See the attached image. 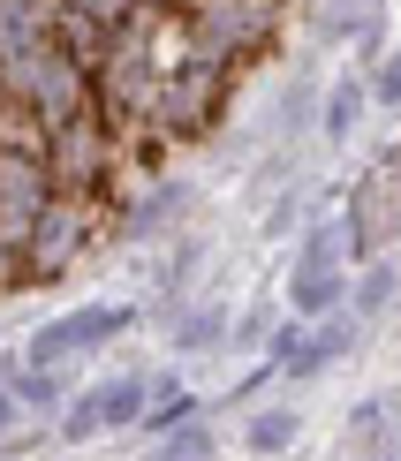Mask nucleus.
<instances>
[{"label": "nucleus", "instance_id": "7", "mask_svg": "<svg viewBox=\"0 0 401 461\" xmlns=\"http://www.w3.org/2000/svg\"><path fill=\"white\" fill-rule=\"evenodd\" d=\"M296 431H303V416H296V409H258L251 424H242V447L265 461V454H288V447H296Z\"/></svg>", "mask_w": 401, "mask_h": 461}, {"label": "nucleus", "instance_id": "10", "mask_svg": "<svg viewBox=\"0 0 401 461\" xmlns=\"http://www.w3.org/2000/svg\"><path fill=\"white\" fill-rule=\"evenodd\" d=\"M159 438H167V447L151 454V461H213V447H220L213 424H189V416H182L175 431H159Z\"/></svg>", "mask_w": 401, "mask_h": 461}, {"label": "nucleus", "instance_id": "14", "mask_svg": "<svg viewBox=\"0 0 401 461\" xmlns=\"http://www.w3.org/2000/svg\"><path fill=\"white\" fill-rule=\"evenodd\" d=\"M364 461H394V447L387 438H364Z\"/></svg>", "mask_w": 401, "mask_h": 461}, {"label": "nucleus", "instance_id": "2", "mask_svg": "<svg viewBox=\"0 0 401 461\" xmlns=\"http://www.w3.org/2000/svg\"><path fill=\"white\" fill-rule=\"evenodd\" d=\"M280 0H189L182 8V31H189V46H205L213 61L227 68H251L265 46H273V23H280Z\"/></svg>", "mask_w": 401, "mask_h": 461}, {"label": "nucleus", "instance_id": "1", "mask_svg": "<svg viewBox=\"0 0 401 461\" xmlns=\"http://www.w3.org/2000/svg\"><path fill=\"white\" fill-rule=\"evenodd\" d=\"M114 235V204H99V197H68V189H53L46 197V212L31 220V235L15 242V280H61L76 258H91Z\"/></svg>", "mask_w": 401, "mask_h": 461}, {"label": "nucleus", "instance_id": "12", "mask_svg": "<svg viewBox=\"0 0 401 461\" xmlns=\"http://www.w3.org/2000/svg\"><path fill=\"white\" fill-rule=\"evenodd\" d=\"M387 303H394V273L378 265V273H364V287H356L341 311H349V318H371V311H387Z\"/></svg>", "mask_w": 401, "mask_h": 461}, {"label": "nucleus", "instance_id": "8", "mask_svg": "<svg viewBox=\"0 0 401 461\" xmlns=\"http://www.w3.org/2000/svg\"><path fill=\"white\" fill-rule=\"evenodd\" d=\"M220 340H227V311H220V303H189L182 325H175V348L197 356V348H220Z\"/></svg>", "mask_w": 401, "mask_h": 461}, {"label": "nucleus", "instance_id": "11", "mask_svg": "<svg viewBox=\"0 0 401 461\" xmlns=\"http://www.w3.org/2000/svg\"><path fill=\"white\" fill-rule=\"evenodd\" d=\"M8 401H15V409H53V401H61V371H38V363H23V378L8 386Z\"/></svg>", "mask_w": 401, "mask_h": 461}, {"label": "nucleus", "instance_id": "3", "mask_svg": "<svg viewBox=\"0 0 401 461\" xmlns=\"http://www.w3.org/2000/svg\"><path fill=\"white\" fill-rule=\"evenodd\" d=\"M349 303V227H311L296 249V273H288V311L311 325Z\"/></svg>", "mask_w": 401, "mask_h": 461}, {"label": "nucleus", "instance_id": "4", "mask_svg": "<svg viewBox=\"0 0 401 461\" xmlns=\"http://www.w3.org/2000/svg\"><path fill=\"white\" fill-rule=\"evenodd\" d=\"M53 197V175H46V137H23V144H0V242H23L31 220L46 212Z\"/></svg>", "mask_w": 401, "mask_h": 461}, {"label": "nucleus", "instance_id": "9", "mask_svg": "<svg viewBox=\"0 0 401 461\" xmlns=\"http://www.w3.org/2000/svg\"><path fill=\"white\" fill-rule=\"evenodd\" d=\"M61 438H106V386L76 393L68 409H61Z\"/></svg>", "mask_w": 401, "mask_h": 461}, {"label": "nucleus", "instance_id": "15", "mask_svg": "<svg viewBox=\"0 0 401 461\" xmlns=\"http://www.w3.org/2000/svg\"><path fill=\"white\" fill-rule=\"evenodd\" d=\"M0 386H8V356H0Z\"/></svg>", "mask_w": 401, "mask_h": 461}, {"label": "nucleus", "instance_id": "6", "mask_svg": "<svg viewBox=\"0 0 401 461\" xmlns=\"http://www.w3.org/2000/svg\"><path fill=\"white\" fill-rule=\"evenodd\" d=\"M364 106H371V91L356 84V76L326 84V99H318V137H326V144H349L356 129H364Z\"/></svg>", "mask_w": 401, "mask_h": 461}, {"label": "nucleus", "instance_id": "5", "mask_svg": "<svg viewBox=\"0 0 401 461\" xmlns=\"http://www.w3.org/2000/svg\"><path fill=\"white\" fill-rule=\"evenodd\" d=\"M129 325H137V303H91V311H68L53 325H38L23 363H38V371H61V356H91L106 348V340H122Z\"/></svg>", "mask_w": 401, "mask_h": 461}, {"label": "nucleus", "instance_id": "13", "mask_svg": "<svg viewBox=\"0 0 401 461\" xmlns=\"http://www.w3.org/2000/svg\"><path fill=\"white\" fill-rule=\"evenodd\" d=\"M364 91H371L378 106H401V53H387V61L371 68V84H364Z\"/></svg>", "mask_w": 401, "mask_h": 461}]
</instances>
